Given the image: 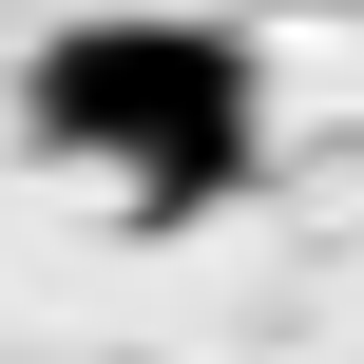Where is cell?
Here are the masks:
<instances>
[{
    "mask_svg": "<svg viewBox=\"0 0 364 364\" xmlns=\"http://www.w3.org/2000/svg\"><path fill=\"white\" fill-rule=\"evenodd\" d=\"M19 134L77 154V173H115L134 211H211L269 154V77L211 19H77V38L19 58Z\"/></svg>",
    "mask_w": 364,
    "mask_h": 364,
    "instance_id": "obj_1",
    "label": "cell"
}]
</instances>
